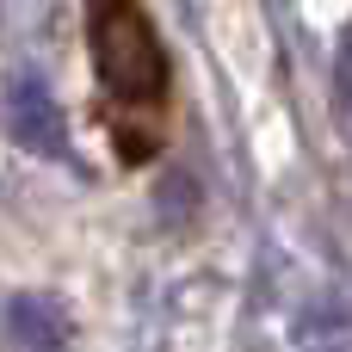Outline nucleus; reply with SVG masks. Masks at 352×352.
<instances>
[{
    "mask_svg": "<svg viewBox=\"0 0 352 352\" xmlns=\"http://www.w3.org/2000/svg\"><path fill=\"white\" fill-rule=\"evenodd\" d=\"M87 50L99 68V87L124 105H161L173 62L161 50V31L148 25V12L136 0H87Z\"/></svg>",
    "mask_w": 352,
    "mask_h": 352,
    "instance_id": "obj_1",
    "label": "nucleus"
},
{
    "mask_svg": "<svg viewBox=\"0 0 352 352\" xmlns=\"http://www.w3.org/2000/svg\"><path fill=\"white\" fill-rule=\"evenodd\" d=\"M6 124H12L19 148H31L43 161L68 155V118H62L56 93L43 87V74H12V87H6Z\"/></svg>",
    "mask_w": 352,
    "mask_h": 352,
    "instance_id": "obj_2",
    "label": "nucleus"
},
{
    "mask_svg": "<svg viewBox=\"0 0 352 352\" xmlns=\"http://www.w3.org/2000/svg\"><path fill=\"white\" fill-rule=\"evenodd\" d=\"M68 334H74V322H68V309L56 297L25 291V297L6 303V340H12V352H62Z\"/></svg>",
    "mask_w": 352,
    "mask_h": 352,
    "instance_id": "obj_3",
    "label": "nucleus"
},
{
    "mask_svg": "<svg viewBox=\"0 0 352 352\" xmlns=\"http://www.w3.org/2000/svg\"><path fill=\"white\" fill-rule=\"evenodd\" d=\"M334 99H340V111H346V124H352V25L334 43Z\"/></svg>",
    "mask_w": 352,
    "mask_h": 352,
    "instance_id": "obj_4",
    "label": "nucleus"
}]
</instances>
